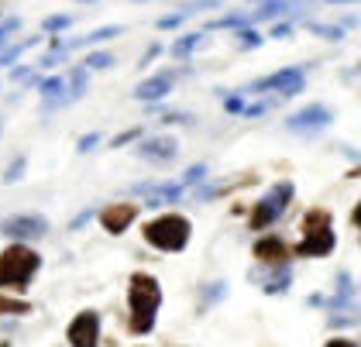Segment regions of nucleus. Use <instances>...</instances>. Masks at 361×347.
<instances>
[{"instance_id":"nucleus-17","label":"nucleus","mask_w":361,"mask_h":347,"mask_svg":"<svg viewBox=\"0 0 361 347\" xmlns=\"http://www.w3.org/2000/svg\"><path fill=\"white\" fill-rule=\"evenodd\" d=\"M203 42H207L203 35H186V38H179V42L172 45V55H176V59H186V55L196 52V49L203 45Z\"/></svg>"},{"instance_id":"nucleus-9","label":"nucleus","mask_w":361,"mask_h":347,"mask_svg":"<svg viewBox=\"0 0 361 347\" xmlns=\"http://www.w3.org/2000/svg\"><path fill=\"white\" fill-rule=\"evenodd\" d=\"M0 231L14 241H35V238H45V234H49V220L38 217V214H21V217L4 220Z\"/></svg>"},{"instance_id":"nucleus-11","label":"nucleus","mask_w":361,"mask_h":347,"mask_svg":"<svg viewBox=\"0 0 361 347\" xmlns=\"http://www.w3.org/2000/svg\"><path fill=\"white\" fill-rule=\"evenodd\" d=\"M327 124H331V110L320 107V104H313V107H306L289 117V131H320Z\"/></svg>"},{"instance_id":"nucleus-16","label":"nucleus","mask_w":361,"mask_h":347,"mask_svg":"<svg viewBox=\"0 0 361 347\" xmlns=\"http://www.w3.org/2000/svg\"><path fill=\"white\" fill-rule=\"evenodd\" d=\"M31 306L25 299H18V296H0V317H21V313H28Z\"/></svg>"},{"instance_id":"nucleus-7","label":"nucleus","mask_w":361,"mask_h":347,"mask_svg":"<svg viewBox=\"0 0 361 347\" xmlns=\"http://www.w3.org/2000/svg\"><path fill=\"white\" fill-rule=\"evenodd\" d=\"M73 347H100V313L97 310H83L66 330Z\"/></svg>"},{"instance_id":"nucleus-19","label":"nucleus","mask_w":361,"mask_h":347,"mask_svg":"<svg viewBox=\"0 0 361 347\" xmlns=\"http://www.w3.org/2000/svg\"><path fill=\"white\" fill-rule=\"evenodd\" d=\"M86 66H90V69H111V66H114V55L111 52H93L90 59H86Z\"/></svg>"},{"instance_id":"nucleus-27","label":"nucleus","mask_w":361,"mask_h":347,"mask_svg":"<svg viewBox=\"0 0 361 347\" xmlns=\"http://www.w3.org/2000/svg\"><path fill=\"white\" fill-rule=\"evenodd\" d=\"M327 347H358V344L348 341V337H334V341H327Z\"/></svg>"},{"instance_id":"nucleus-14","label":"nucleus","mask_w":361,"mask_h":347,"mask_svg":"<svg viewBox=\"0 0 361 347\" xmlns=\"http://www.w3.org/2000/svg\"><path fill=\"white\" fill-rule=\"evenodd\" d=\"M289 268H265V279H262V289L265 293H282L289 286Z\"/></svg>"},{"instance_id":"nucleus-4","label":"nucleus","mask_w":361,"mask_h":347,"mask_svg":"<svg viewBox=\"0 0 361 347\" xmlns=\"http://www.w3.org/2000/svg\"><path fill=\"white\" fill-rule=\"evenodd\" d=\"M141 238L155 251L179 255V251H186V244L193 238V224H190V217L183 214H159L141 227Z\"/></svg>"},{"instance_id":"nucleus-10","label":"nucleus","mask_w":361,"mask_h":347,"mask_svg":"<svg viewBox=\"0 0 361 347\" xmlns=\"http://www.w3.org/2000/svg\"><path fill=\"white\" fill-rule=\"evenodd\" d=\"M138 210H141V203H131V200L128 203H111V207L100 210V227L117 238V234H124L138 220Z\"/></svg>"},{"instance_id":"nucleus-24","label":"nucleus","mask_w":361,"mask_h":347,"mask_svg":"<svg viewBox=\"0 0 361 347\" xmlns=\"http://www.w3.org/2000/svg\"><path fill=\"white\" fill-rule=\"evenodd\" d=\"M21 172H25V159L14 162V165L7 169V176H4V179H7V183H14V179H21Z\"/></svg>"},{"instance_id":"nucleus-12","label":"nucleus","mask_w":361,"mask_h":347,"mask_svg":"<svg viewBox=\"0 0 361 347\" xmlns=\"http://www.w3.org/2000/svg\"><path fill=\"white\" fill-rule=\"evenodd\" d=\"M172 83H176V73H159V76L141 83L138 90H135V97L138 100H162L169 90H172Z\"/></svg>"},{"instance_id":"nucleus-1","label":"nucleus","mask_w":361,"mask_h":347,"mask_svg":"<svg viewBox=\"0 0 361 347\" xmlns=\"http://www.w3.org/2000/svg\"><path fill=\"white\" fill-rule=\"evenodd\" d=\"M128 306H131L128 330L135 337L152 334V327L159 320V306H162V286H159V279L148 275V272H135L128 279Z\"/></svg>"},{"instance_id":"nucleus-23","label":"nucleus","mask_w":361,"mask_h":347,"mask_svg":"<svg viewBox=\"0 0 361 347\" xmlns=\"http://www.w3.org/2000/svg\"><path fill=\"white\" fill-rule=\"evenodd\" d=\"M186 18H190V11H179V14H172V18H162L159 28H176V25H183Z\"/></svg>"},{"instance_id":"nucleus-5","label":"nucleus","mask_w":361,"mask_h":347,"mask_svg":"<svg viewBox=\"0 0 361 347\" xmlns=\"http://www.w3.org/2000/svg\"><path fill=\"white\" fill-rule=\"evenodd\" d=\"M293 196H296V186H293V183H276V186L269 189V193L251 207L248 227L251 231H258V234H262V231H269L279 217L286 214V207L293 203Z\"/></svg>"},{"instance_id":"nucleus-18","label":"nucleus","mask_w":361,"mask_h":347,"mask_svg":"<svg viewBox=\"0 0 361 347\" xmlns=\"http://www.w3.org/2000/svg\"><path fill=\"white\" fill-rule=\"evenodd\" d=\"M234 38H238V49H255V45H262V42H265V38H262L258 31H251V28H245V31H238Z\"/></svg>"},{"instance_id":"nucleus-13","label":"nucleus","mask_w":361,"mask_h":347,"mask_svg":"<svg viewBox=\"0 0 361 347\" xmlns=\"http://www.w3.org/2000/svg\"><path fill=\"white\" fill-rule=\"evenodd\" d=\"M176 138H152V141H145L138 148V155L141 159H152V162H169V159H176Z\"/></svg>"},{"instance_id":"nucleus-30","label":"nucleus","mask_w":361,"mask_h":347,"mask_svg":"<svg viewBox=\"0 0 361 347\" xmlns=\"http://www.w3.org/2000/svg\"><path fill=\"white\" fill-rule=\"evenodd\" d=\"M337 4H344V0H337Z\"/></svg>"},{"instance_id":"nucleus-20","label":"nucleus","mask_w":361,"mask_h":347,"mask_svg":"<svg viewBox=\"0 0 361 347\" xmlns=\"http://www.w3.org/2000/svg\"><path fill=\"white\" fill-rule=\"evenodd\" d=\"M18 28H21V18H7V21L0 25V49H4V45L11 42V35H14Z\"/></svg>"},{"instance_id":"nucleus-3","label":"nucleus","mask_w":361,"mask_h":347,"mask_svg":"<svg viewBox=\"0 0 361 347\" xmlns=\"http://www.w3.org/2000/svg\"><path fill=\"white\" fill-rule=\"evenodd\" d=\"M300 241L293 244V258H327L334 248H337V238H334V217L331 210L324 207H313L303 214V224H300Z\"/></svg>"},{"instance_id":"nucleus-15","label":"nucleus","mask_w":361,"mask_h":347,"mask_svg":"<svg viewBox=\"0 0 361 347\" xmlns=\"http://www.w3.org/2000/svg\"><path fill=\"white\" fill-rule=\"evenodd\" d=\"M124 28L121 25H111V28H100V31H90L86 38H80V42H69V49H76V45H100V42H107V38H117Z\"/></svg>"},{"instance_id":"nucleus-28","label":"nucleus","mask_w":361,"mask_h":347,"mask_svg":"<svg viewBox=\"0 0 361 347\" xmlns=\"http://www.w3.org/2000/svg\"><path fill=\"white\" fill-rule=\"evenodd\" d=\"M351 224H355V227H358V231H361V203H358V207H355V214H351Z\"/></svg>"},{"instance_id":"nucleus-6","label":"nucleus","mask_w":361,"mask_h":347,"mask_svg":"<svg viewBox=\"0 0 361 347\" xmlns=\"http://www.w3.org/2000/svg\"><path fill=\"white\" fill-rule=\"evenodd\" d=\"M251 255H255L258 265H265V268H289V262H293V244L286 238H279V234H262V238L255 241Z\"/></svg>"},{"instance_id":"nucleus-8","label":"nucleus","mask_w":361,"mask_h":347,"mask_svg":"<svg viewBox=\"0 0 361 347\" xmlns=\"http://www.w3.org/2000/svg\"><path fill=\"white\" fill-rule=\"evenodd\" d=\"M248 90H262V93H276V97H293L303 90V69H282L265 80H255Z\"/></svg>"},{"instance_id":"nucleus-21","label":"nucleus","mask_w":361,"mask_h":347,"mask_svg":"<svg viewBox=\"0 0 361 347\" xmlns=\"http://www.w3.org/2000/svg\"><path fill=\"white\" fill-rule=\"evenodd\" d=\"M73 25V18L69 14H59V18H49L45 21V31H62V28H69Z\"/></svg>"},{"instance_id":"nucleus-22","label":"nucleus","mask_w":361,"mask_h":347,"mask_svg":"<svg viewBox=\"0 0 361 347\" xmlns=\"http://www.w3.org/2000/svg\"><path fill=\"white\" fill-rule=\"evenodd\" d=\"M62 90H66V83L62 80H45L42 83V93H45V97H59Z\"/></svg>"},{"instance_id":"nucleus-25","label":"nucleus","mask_w":361,"mask_h":347,"mask_svg":"<svg viewBox=\"0 0 361 347\" xmlns=\"http://www.w3.org/2000/svg\"><path fill=\"white\" fill-rule=\"evenodd\" d=\"M93 145H100V134H86L80 141V152H93Z\"/></svg>"},{"instance_id":"nucleus-26","label":"nucleus","mask_w":361,"mask_h":347,"mask_svg":"<svg viewBox=\"0 0 361 347\" xmlns=\"http://www.w3.org/2000/svg\"><path fill=\"white\" fill-rule=\"evenodd\" d=\"M135 138H138V131H124V134H117L111 145H114V148H121V145H128V141H135Z\"/></svg>"},{"instance_id":"nucleus-29","label":"nucleus","mask_w":361,"mask_h":347,"mask_svg":"<svg viewBox=\"0 0 361 347\" xmlns=\"http://www.w3.org/2000/svg\"><path fill=\"white\" fill-rule=\"evenodd\" d=\"M0 347H11V344H7V341H0Z\"/></svg>"},{"instance_id":"nucleus-2","label":"nucleus","mask_w":361,"mask_h":347,"mask_svg":"<svg viewBox=\"0 0 361 347\" xmlns=\"http://www.w3.org/2000/svg\"><path fill=\"white\" fill-rule=\"evenodd\" d=\"M38 268H42V255L35 248H28L25 241L7 244L0 251V289L4 293H14V296L25 293L31 282H35Z\"/></svg>"}]
</instances>
